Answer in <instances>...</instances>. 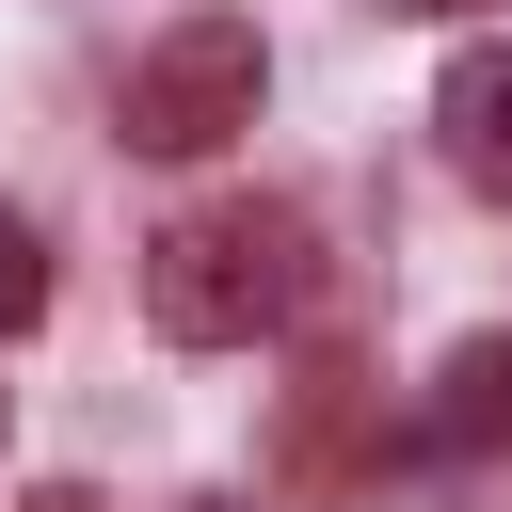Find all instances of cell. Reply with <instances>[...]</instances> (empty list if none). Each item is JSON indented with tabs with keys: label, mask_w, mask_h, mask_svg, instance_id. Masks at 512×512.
Here are the masks:
<instances>
[{
	"label": "cell",
	"mask_w": 512,
	"mask_h": 512,
	"mask_svg": "<svg viewBox=\"0 0 512 512\" xmlns=\"http://www.w3.org/2000/svg\"><path fill=\"white\" fill-rule=\"evenodd\" d=\"M288 304H304V208H256V192L160 224V256H144V320H160L176 352H240V336H272Z\"/></svg>",
	"instance_id": "obj_1"
},
{
	"label": "cell",
	"mask_w": 512,
	"mask_h": 512,
	"mask_svg": "<svg viewBox=\"0 0 512 512\" xmlns=\"http://www.w3.org/2000/svg\"><path fill=\"white\" fill-rule=\"evenodd\" d=\"M256 96H272L256 16H176V32L128 64V144H144V160H208V144L256 128Z\"/></svg>",
	"instance_id": "obj_2"
},
{
	"label": "cell",
	"mask_w": 512,
	"mask_h": 512,
	"mask_svg": "<svg viewBox=\"0 0 512 512\" xmlns=\"http://www.w3.org/2000/svg\"><path fill=\"white\" fill-rule=\"evenodd\" d=\"M416 448H448V464H512V336H464V352L432 368Z\"/></svg>",
	"instance_id": "obj_3"
},
{
	"label": "cell",
	"mask_w": 512,
	"mask_h": 512,
	"mask_svg": "<svg viewBox=\"0 0 512 512\" xmlns=\"http://www.w3.org/2000/svg\"><path fill=\"white\" fill-rule=\"evenodd\" d=\"M432 144H448V176H464V192H496V208H512V48H464V64L432 80Z\"/></svg>",
	"instance_id": "obj_4"
},
{
	"label": "cell",
	"mask_w": 512,
	"mask_h": 512,
	"mask_svg": "<svg viewBox=\"0 0 512 512\" xmlns=\"http://www.w3.org/2000/svg\"><path fill=\"white\" fill-rule=\"evenodd\" d=\"M32 320H48V240L0 208V336H32Z\"/></svg>",
	"instance_id": "obj_5"
},
{
	"label": "cell",
	"mask_w": 512,
	"mask_h": 512,
	"mask_svg": "<svg viewBox=\"0 0 512 512\" xmlns=\"http://www.w3.org/2000/svg\"><path fill=\"white\" fill-rule=\"evenodd\" d=\"M16 512H96V496H16Z\"/></svg>",
	"instance_id": "obj_6"
},
{
	"label": "cell",
	"mask_w": 512,
	"mask_h": 512,
	"mask_svg": "<svg viewBox=\"0 0 512 512\" xmlns=\"http://www.w3.org/2000/svg\"><path fill=\"white\" fill-rule=\"evenodd\" d=\"M176 512H256V496H176Z\"/></svg>",
	"instance_id": "obj_7"
},
{
	"label": "cell",
	"mask_w": 512,
	"mask_h": 512,
	"mask_svg": "<svg viewBox=\"0 0 512 512\" xmlns=\"http://www.w3.org/2000/svg\"><path fill=\"white\" fill-rule=\"evenodd\" d=\"M384 16H464V0H384Z\"/></svg>",
	"instance_id": "obj_8"
}]
</instances>
